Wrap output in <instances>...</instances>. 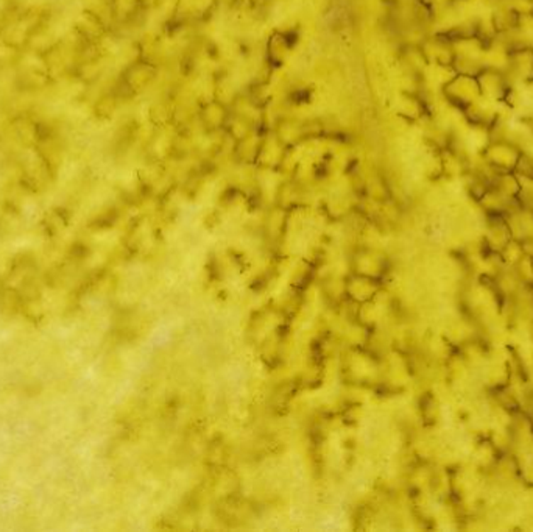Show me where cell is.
<instances>
[{
  "mask_svg": "<svg viewBox=\"0 0 533 532\" xmlns=\"http://www.w3.org/2000/svg\"><path fill=\"white\" fill-rule=\"evenodd\" d=\"M420 2L437 14V13L443 11L444 8H448L449 5H452L454 2H456V0H420Z\"/></svg>",
  "mask_w": 533,
  "mask_h": 532,
  "instance_id": "cell-13",
  "label": "cell"
},
{
  "mask_svg": "<svg viewBox=\"0 0 533 532\" xmlns=\"http://www.w3.org/2000/svg\"><path fill=\"white\" fill-rule=\"evenodd\" d=\"M420 47L422 53H425L429 65L452 66L454 58H456V55H454V50H452L451 39L444 35H435V36L426 38Z\"/></svg>",
  "mask_w": 533,
  "mask_h": 532,
  "instance_id": "cell-5",
  "label": "cell"
},
{
  "mask_svg": "<svg viewBox=\"0 0 533 532\" xmlns=\"http://www.w3.org/2000/svg\"><path fill=\"white\" fill-rule=\"evenodd\" d=\"M491 187H495L500 194L507 197L518 199L521 192V178L515 172H498L495 178L491 179Z\"/></svg>",
  "mask_w": 533,
  "mask_h": 532,
  "instance_id": "cell-10",
  "label": "cell"
},
{
  "mask_svg": "<svg viewBox=\"0 0 533 532\" xmlns=\"http://www.w3.org/2000/svg\"><path fill=\"white\" fill-rule=\"evenodd\" d=\"M444 100L454 108L465 109L482 97L477 77L456 74V77L442 89Z\"/></svg>",
  "mask_w": 533,
  "mask_h": 532,
  "instance_id": "cell-1",
  "label": "cell"
},
{
  "mask_svg": "<svg viewBox=\"0 0 533 532\" xmlns=\"http://www.w3.org/2000/svg\"><path fill=\"white\" fill-rule=\"evenodd\" d=\"M477 82H479L482 97L485 99L504 104V101H507L508 96H510V80H508L507 74L500 72V70L485 67L482 72L477 75Z\"/></svg>",
  "mask_w": 533,
  "mask_h": 532,
  "instance_id": "cell-3",
  "label": "cell"
},
{
  "mask_svg": "<svg viewBox=\"0 0 533 532\" xmlns=\"http://www.w3.org/2000/svg\"><path fill=\"white\" fill-rule=\"evenodd\" d=\"M508 60H510V49L496 36L493 41L487 43L482 55L483 67L496 69L500 72H507Z\"/></svg>",
  "mask_w": 533,
  "mask_h": 532,
  "instance_id": "cell-7",
  "label": "cell"
},
{
  "mask_svg": "<svg viewBox=\"0 0 533 532\" xmlns=\"http://www.w3.org/2000/svg\"><path fill=\"white\" fill-rule=\"evenodd\" d=\"M452 67L457 74L471 75V77H477L485 69L482 60H473V58H454Z\"/></svg>",
  "mask_w": 533,
  "mask_h": 532,
  "instance_id": "cell-12",
  "label": "cell"
},
{
  "mask_svg": "<svg viewBox=\"0 0 533 532\" xmlns=\"http://www.w3.org/2000/svg\"><path fill=\"white\" fill-rule=\"evenodd\" d=\"M452 50L456 58H473L482 60V55L487 43L482 41L479 36H468V38H457L451 39Z\"/></svg>",
  "mask_w": 533,
  "mask_h": 532,
  "instance_id": "cell-8",
  "label": "cell"
},
{
  "mask_svg": "<svg viewBox=\"0 0 533 532\" xmlns=\"http://www.w3.org/2000/svg\"><path fill=\"white\" fill-rule=\"evenodd\" d=\"M491 19H493V23H495L496 33L499 35V33H507V31L518 28L520 16L507 5L498 4L495 5V8H493Z\"/></svg>",
  "mask_w": 533,
  "mask_h": 532,
  "instance_id": "cell-9",
  "label": "cell"
},
{
  "mask_svg": "<svg viewBox=\"0 0 533 532\" xmlns=\"http://www.w3.org/2000/svg\"><path fill=\"white\" fill-rule=\"evenodd\" d=\"M515 174L521 179H532L533 182V148H522L520 160L515 166Z\"/></svg>",
  "mask_w": 533,
  "mask_h": 532,
  "instance_id": "cell-11",
  "label": "cell"
},
{
  "mask_svg": "<svg viewBox=\"0 0 533 532\" xmlns=\"http://www.w3.org/2000/svg\"><path fill=\"white\" fill-rule=\"evenodd\" d=\"M500 105H503L500 101L481 97L461 111L469 123H479L491 128L500 119Z\"/></svg>",
  "mask_w": 533,
  "mask_h": 532,
  "instance_id": "cell-6",
  "label": "cell"
},
{
  "mask_svg": "<svg viewBox=\"0 0 533 532\" xmlns=\"http://www.w3.org/2000/svg\"><path fill=\"white\" fill-rule=\"evenodd\" d=\"M493 2H495V4H496V0H493Z\"/></svg>",
  "mask_w": 533,
  "mask_h": 532,
  "instance_id": "cell-14",
  "label": "cell"
},
{
  "mask_svg": "<svg viewBox=\"0 0 533 532\" xmlns=\"http://www.w3.org/2000/svg\"><path fill=\"white\" fill-rule=\"evenodd\" d=\"M521 148L508 140L495 139L482 153L483 160L498 172H513L520 160Z\"/></svg>",
  "mask_w": 533,
  "mask_h": 532,
  "instance_id": "cell-2",
  "label": "cell"
},
{
  "mask_svg": "<svg viewBox=\"0 0 533 532\" xmlns=\"http://www.w3.org/2000/svg\"><path fill=\"white\" fill-rule=\"evenodd\" d=\"M507 77L510 80L512 88L529 83L533 80V47H520V49L510 50V60H508Z\"/></svg>",
  "mask_w": 533,
  "mask_h": 532,
  "instance_id": "cell-4",
  "label": "cell"
}]
</instances>
